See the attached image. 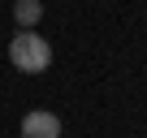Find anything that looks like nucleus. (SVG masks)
I'll return each mask as SVG.
<instances>
[{"mask_svg": "<svg viewBox=\"0 0 147 138\" xmlns=\"http://www.w3.org/2000/svg\"><path fill=\"white\" fill-rule=\"evenodd\" d=\"M61 134H65V125L52 108H30L22 117V138H61Z\"/></svg>", "mask_w": 147, "mask_h": 138, "instance_id": "obj_2", "label": "nucleus"}, {"mask_svg": "<svg viewBox=\"0 0 147 138\" xmlns=\"http://www.w3.org/2000/svg\"><path fill=\"white\" fill-rule=\"evenodd\" d=\"M13 22H18V30H35L43 22V5L39 0H13Z\"/></svg>", "mask_w": 147, "mask_h": 138, "instance_id": "obj_3", "label": "nucleus"}, {"mask_svg": "<svg viewBox=\"0 0 147 138\" xmlns=\"http://www.w3.org/2000/svg\"><path fill=\"white\" fill-rule=\"evenodd\" d=\"M52 60H56V48L43 39V35H35V30H18L13 39H9V65L18 69V74H48L52 69Z\"/></svg>", "mask_w": 147, "mask_h": 138, "instance_id": "obj_1", "label": "nucleus"}]
</instances>
